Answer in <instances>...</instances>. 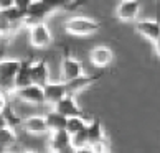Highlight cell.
<instances>
[{
  "mask_svg": "<svg viewBox=\"0 0 160 153\" xmlns=\"http://www.w3.org/2000/svg\"><path fill=\"white\" fill-rule=\"evenodd\" d=\"M101 28V23L89 17H82V15H76L71 17L64 22V30L69 35L74 36H91Z\"/></svg>",
  "mask_w": 160,
  "mask_h": 153,
  "instance_id": "obj_1",
  "label": "cell"
},
{
  "mask_svg": "<svg viewBox=\"0 0 160 153\" xmlns=\"http://www.w3.org/2000/svg\"><path fill=\"white\" fill-rule=\"evenodd\" d=\"M20 68V60H0V89H15V76Z\"/></svg>",
  "mask_w": 160,
  "mask_h": 153,
  "instance_id": "obj_2",
  "label": "cell"
},
{
  "mask_svg": "<svg viewBox=\"0 0 160 153\" xmlns=\"http://www.w3.org/2000/svg\"><path fill=\"white\" fill-rule=\"evenodd\" d=\"M15 96L25 104H32V105L46 104L43 86H38V84H35V82H32V84H28V86H23V87H17Z\"/></svg>",
  "mask_w": 160,
  "mask_h": 153,
  "instance_id": "obj_3",
  "label": "cell"
},
{
  "mask_svg": "<svg viewBox=\"0 0 160 153\" xmlns=\"http://www.w3.org/2000/svg\"><path fill=\"white\" fill-rule=\"evenodd\" d=\"M28 41L33 48H48L53 45V35L50 31L48 25L45 22H40L37 25L30 26L28 31Z\"/></svg>",
  "mask_w": 160,
  "mask_h": 153,
  "instance_id": "obj_4",
  "label": "cell"
},
{
  "mask_svg": "<svg viewBox=\"0 0 160 153\" xmlns=\"http://www.w3.org/2000/svg\"><path fill=\"white\" fill-rule=\"evenodd\" d=\"M84 74L82 71V64L76 60L74 56L69 55V51L63 50V60H61V81H71L74 78Z\"/></svg>",
  "mask_w": 160,
  "mask_h": 153,
  "instance_id": "obj_5",
  "label": "cell"
},
{
  "mask_svg": "<svg viewBox=\"0 0 160 153\" xmlns=\"http://www.w3.org/2000/svg\"><path fill=\"white\" fill-rule=\"evenodd\" d=\"M48 15H51V10L46 7V3L43 0H33V3L28 7L25 18H23V25L25 26H33L40 22H45V18Z\"/></svg>",
  "mask_w": 160,
  "mask_h": 153,
  "instance_id": "obj_6",
  "label": "cell"
},
{
  "mask_svg": "<svg viewBox=\"0 0 160 153\" xmlns=\"http://www.w3.org/2000/svg\"><path fill=\"white\" fill-rule=\"evenodd\" d=\"M89 61H91L92 66H96L99 69H104L114 61V51H112L109 46H94L89 51Z\"/></svg>",
  "mask_w": 160,
  "mask_h": 153,
  "instance_id": "obj_7",
  "label": "cell"
},
{
  "mask_svg": "<svg viewBox=\"0 0 160 153\" xmlns=\"http://www.w3.org/2000/svg\"><path fill=\"white\" fill-rule=\"evenodd\" d=\"M140 12V0H121L116 8V17L121 22H134L137 20Z\"/></svg>",
  "mask_w": 160,
  "mask_h": 153,
  "instance_id": "obj_8",
  "label": "cell"
},
{
  "mask_svg": "<svg viewBox=\"0 0 160 153\" xmlns=\"http://www.w3.org/2000/svg\"><path fill=\"white\" fill-rule=\"evenodd\" d=\"M135 30L139 35H142L145 40L149 41H155L160 38V20L153 18V20H137L135 22Z\"/></svg>",
  "mask_w": 160,
  "mask_h": 153,
  "instance_id": "obj_9",
  "label": "cell"
},
{
  "mask_svg": "<svg viewBox=\"0 0 160 153\" xmlns=\"http://www.w3.org/2000/svg\"><path fill=\"white\" fill-rule=\"evenodd\" d=\"M101 78H102V74H82L79 78H74L71 81H64L66 82V91L68 94H73L76 96L78 92H81L82 89H86V87H91L94 82H98Z\"/></svg>",
  "mask_w": 160,
  "mask_h": 153,
  "instance_id": "obj_10",
  "label": "cell"
},
{
  "mask_svg": "<svg viewBox=\"0 0 160 153\" xmlns=\"http://www.w3.org/2000/svg\"><path fill=\"white\" fill-rule=\"evenodd\" d=\"M22 127L25 132L33 135H41L50 130L45 115H28L25 119H22Z\"/></svg>",
  "mask_w": 160,
  "mask_h": 153,
  "instance_id": "obj_11",
  "label": "cell"
},
{
  "mask_svg": "<svg viewBox=\"0 0 160 153\" xmlns=\"http://www.w3.org/2000/svg\"><path fill=\"white\" fill-rule=\"evenodd\" d=\"M53 109L58 110V112H61L63 115L66 117H73V115H84V112L81 110L79 104L76 102V99L73 94H66L61 101H58L55 105H53Z\"/></svg>",
  "mask_w": 160,
  "mask_h": 153,
  "instance_id": "obj_12",
  "label": "cell"
},
{
  "mask_svg": "<svg viewBox=\"0 0 160 153\" xmlns=\"http://www.w3.org/2000/svg\"><path fill=\"white\" fill-rule=\"evenodd\" d=\"M30 74H32V82L38 86H45L50 82V68H48V63L45 60H40V61H35L32 63L30 66Z\"/></svg>",
  "mask_w": 160,
  "mask_h": 153,
  "instance_id": "obj_13",
  "label": "cell"
},
{
  "mask_svg": "<svg viewBox=\"0 0 160 153\" xmlns=\"http://www.w3.org/2000/svg\"><path fill=\"white\" fill-rule=\"evenodd\" d=\"M43 89H45L46 104H51V105H55L58 101H61V99L68 94L66 82L64 81H61V82H48V84L43 86Z\"/></svg>",
  "mask_w": 160,
  "mask_h": 153,
  "instance_id": "obj_14",
  "label": "cell"
},
{
  "mask_svg": "<svg viewBox=\"0 0 160 153\" xmlns=\"http://www.w3.org/2000/svg\"><path fill=\"white\" fill-rule=\"evenodd\" d=\"M50 148L53 151H66L71 148V133L66 128L51 132V140H50Z\"/></svg>",
  "mask_w": 160,
  "mask_h": 153,
  "instance_id": "obj_15",
  "label": "cell"
},
{
  "mask_svg": "<svg viewBox=\"0 0 160 153\" xmlns=\"http://www.w3.org/2000/svg\"><path fill=\"white\" fill-rule=\"evenodd\" d=\"M43 2L53 13V12H58V10H64V12L78 10L79 7L88 3V0H43Z\"/></svg>",
  "mask_w": 160,
  "mask_h": 153,
  "instance_id": "obj_16",
  "label": "cell"
},
{
  "mask_svg": "<svg viewBox=\"0 0 160 153\" xmlns=\"http://www.w3.org/2000/svg\"><path fill=\"white\" fill-rule=\"evenodd\" d=\"M30 66H32L30 60H20V68H18L17 76H15V89H17V87H23V86L32 84Z\"/></svg>",
  "mask_w": 160,
  "mask_h": 153,
  "instance_id": "obj_17",
  "label": "cell"
},
{
  "mask_svg": "<svg viewBox=\"0 0 160 153\" xmlns=\"http://www.w3.org/2000/svg\"><path fill=\"white\" fill-rule=\"evenodd\" d=\"M88 135H89V143H96V142L106 140L102 122H101L99 117H92V120L88 123Z\"/></svg>",
  "mask_w": 160,
  "mask_h": 153,
  "instance_id": "obj_18",
  "label": "cell"
},
{
  "mask_svg": "<svg viewBox=\"0 0 160 153\" xmlns=\"http://www.w3.org/2000/svg\"><path fill=\"white\" fill-rule=\"evenodd\" d=\"M46 117V122H48V128L51 132L55 130H61V128H66V123H68V117L63 115L61 112H58V110L53 109L51 112L45 114Z\"/></svg>",
  "mask_w": 160,
  "mask_h": 153,
  "instance_id": "obj_19",
  "label": "cell"
},
{
  "mask_svg": "<svg viewBox=\"0 0 160 153\" xmlns=\"http://www.w3.org/2000/svg\"><path fill=\"white\" fill-rule=\"evenodd\" d=\"M71 148L73 150H89V135L88 127L79 130L78 133L71 135Z\"/></svg>",
  "mask_w": 160,
  "mask_h": 153,
  "instance_id": "obj_20",
  "label": "cell"
},
{
  "mask_svg": "<svg viewBox=\"0 0 160 153\" xmlns=\"http://www.w3.org/2000/svg\"><path fill=\"white\" fill-rule=\"evenodd\" d=\"M0 143L3 146H12L13 143H17V132H15V127L12 125H3L0 127Z\"/></svg>",
  "mask_w": 160,
  "mask_h": 153,
  "instance_id": "obj_21",
  "label": "cell"
},
{
  "mask_svg": "<svg viewBox=\"0 0 160 153\" xmlns=\"http://www.w3.org/2000/svg\"><path fill=\"white\" fill-rule=\"evenodd\" d=\"M88 127V122L84 120V115H73V117H68V123H66V130L74 135L78 133L79 130Z\"/></svg>",
  "mask_w": 160,
  "mask_h": 153,
  "instance_id": "obj_22",
  "label": "cell"
},
{
  "mask_svg": "<svg viewBox=\"0 0 160 153\" xmlns=\"http://www.w3.org/2000/svg\"><path fill=\"white\" fill-rule=\"evenodd\" d=\"M3 117H5V120H7V123L8 125H12V127H22V119L20 117H17L15 115V112H13V109L10 107V105H7L5 107V110H3Z\"/></svg>",
  "mask_w": 160,
  "mask_h": 153,
  "instance_id": "obj_23",
  "label": "cell"
},
{
  "mask_svg": "<svg viewBox=\"0 0 160 153\" xmlns=\"http://www.w3.org/2000/svg\"><path fill=\"white\" fill-rule=\"evenodd\" d=\"M32 3H33V0H13V5L17 8H20L23 13H27V10Z\"/></svg>",
  "mask_w": 160,
  "mask_h": 153,
  "instance_id": "obj_24",
  "label": "cell"
},
{
  "mask_svg": "<svg viewBox=\"0 0 160 153\" xmlns=\"http://www.w3.org/2000/svg\"><path fill=\"white\" fill-rule=\"evenodd\" d=\"M8 105V102H7V96H5V91L3 89H0V114L5 110V107Z\"/></svg>",
  "mask_w": 160,
  "mask_h": 153,
  "instance_id": "obj_25",
  "label": "cell"
},
{
  "mask_svg": "<svg viewBox=\"0 0 160 153\" xmlns=\"http://www.w3.org/2000/svg\"><path fill=\"white\" fill-rule=\"evenodd\" d=\"M13 7V0H0V10Z\"/></svg>",
  "mask_w": 160,
  "mask_h": 153,
  "instance_id": "obj_26",
  "label": "cell"
},
{
  "mask_svg": "<svg viewBox=\"0 0 160 153\" xmlns=\"http://www.w3.org/2000/svg\"><path fill=\"white\" fill-rule=\"evenodd\" d=\"M153 51L157 53V56H160V38L153 41Z\"/></svg>",
  "mask_w": 160,
  "mask_h": 153,
  "instance_id": "obj_27",
  "label": "cell"
}]
</instances>
